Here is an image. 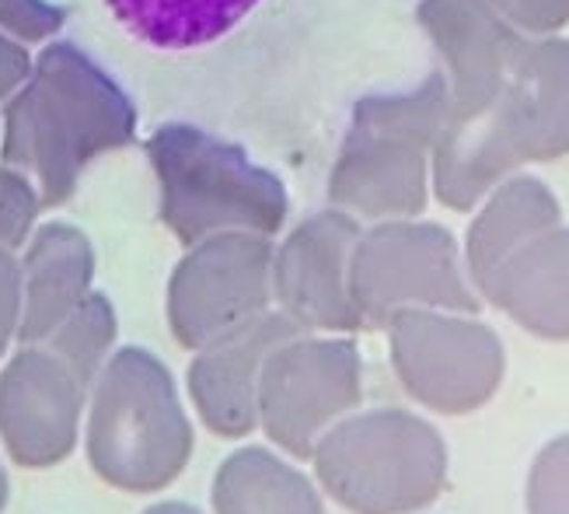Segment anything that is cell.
I'll return each instance as SVG.
<instances>
[{
    "label": "cell",
    "instance_id": "1",
    "mask_svg": "<svg viewBox=\"0 0 569 514\" xmlns=\"http://www.w3.org/2000/svg\"><path fill=\"white\" fill-rule=\"evenodd\" d=\"M321 490L353 514H412L433 504L448 480L440 437L399 413L363 416L315 452Z\"/></svg>",
    "mask_w": 569,
    "mask_h": 514
},
{
    "label": "cell",
    "instance_id": "2",
    "mask_svg": "<svg viewBox=\"0 0 569 514\" xmlns=\"http://www.w3.org/2000/svg\"><path fill=\"white\" fill-rule=\"evenodd\" d=\"M94 473L127 494H158L189 462V427L147 375L122 372L91 421Z\"/></svg>",
    "mask_w": 569,
    "mask_h": 514
},
{
    "label": "cell",
    "instance_id": "3",
    "mask_svg": "<svg viewBox=\"0 0 569 514\" xmlns=\"http://www.w3.org/2000/svg\"><path fill=\"white\" fill-rule=\"evenodd\" d=\"M112 29L147 57L176 60L244 29L266 0H98Z\"/></svg>",
    "mask_w": 569,
    "mask_h": 514
},
{
    "label": "cell",
    "instance_id": "4",
    "mask_svg": "<svg viewBox=\"0 0 569 514\" xmlns=\"http://www.w3.org/2000/svg\"><path fill=\"white\" fill-rule=\"evenodd\" d=\"M402 357L409 385L440 409L476 406L497 378L492 343L479 333L437 326L412 329L402 336Z\"/></svg>",
    "mask_w": 569,
    "mask_h": 514
},
{
    "label": "cell",
    "instance_id": "5",
    "mask_svg": "<svg viewBox=\"0 0 569 514\" xmlns=\"http://www.w3.org/2000/svg\"><path fill=\"white\" fill-rule=\"evenodd\" d=\"M353 367L342 357L290 364L269 396V431L283 448L308 455L329 416L353 396Z\"/></svg>",
    "mask_w": 569,
    "mask_h": 514
},
{
    "label": "cell",
    "instance_id": "6",
    "mask_svg": "<svg viewBox=\"0 0 569 514\" xmlns=\"http://www.w3.org/2000/svg\"><path fill=\"white\" fill-rule=\"evenodd\" d=\"M0 427L14 462L32 469L60 462L73 441V403L63 382L46 372L18 375V388L8 392Z\"/></svg>",
    "mask_w": 569,
    "mask_h": 514
},
{
    "label": "cell",
    "instance_id": "7",
    "mask_svg": "<svg viewBox=\"0 0 569 514\" xmlns=\"http://www.w3.org/2000/svg\"><path fill=\"white\" fill-rule=\"evenodd\" d=\"M217 514H326L318 490L266 452H241L213 480Z\"/></svg>",
    "mask_w": 569,
    "mask_h": 514
},
{
    "label": "cell",
    "instance_id": "8",
    "mask_svg": "<svg viewBox=\"0 0 569 514\" xmlns=\"http://www.w3.org/2000/svg\"><path fill=\"white\" fill-rule=\"evenodd\" d=\"M528 514H569V437L538 455L528 480Z\"/></svg>",
    "mask_w": 569,
    "mask_h": 514
},
{
    "label": "cell",
    "instance_id": "9",
    "mask_svg": "<svg viewBox=\"0 0 569 514\" xmlns=\"http://www.w3.org/2000/svg\"><path fill=\"white\" fill-rule=\"evenodd\" d=\"M143 514H203V511H196V507H189V504H179V501H164V504L147 507Z\"/></svg>",
    "mask_w": 569,
    "mask_h": 514
},
{
    "label": "cell",
    "instance_id": "10",
    "mask_svg": "<svg viewBox=\"0 0 569 514\" xmlns=\"http://www.w3.org/2000/svg\"><path fill=\"white\" fill-rule=\"evenodd\" d=\"M8 501H11V486H8V473H4V465H0V514H4Z\"/></svg>",
    "mask_w": 569,
    "mask_h": 514
}]
</instances>
